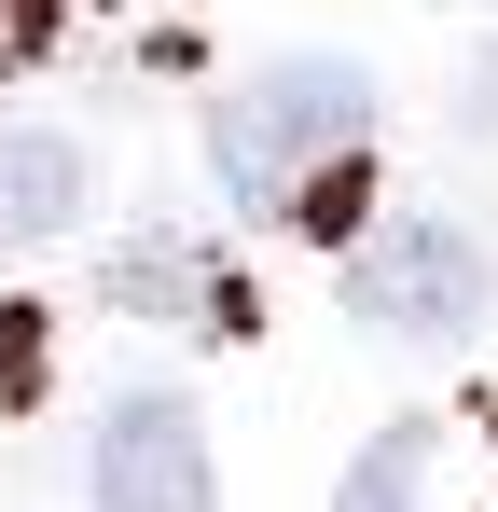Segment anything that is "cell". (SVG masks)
I'll list each match as a JSON object with an SVG mask.
<instances>
[{"instance_id": "obj_1", "label": "cell", "mask_w": 498, "mask_h": 512, "mask_svg": "<svg viewBox=\"0 0 498 512\" xmlns=\"http://www.w3.org/2000/svg\"><path fill=\"white\" fill-rule=\"evenodd\" d=\"M360 139H374V70L360 56H263V70H236V84L208 97V167L236 180L249 208H277V222Z\"/></svg>"}, {"instance_id": "obj_2", "label": "cell", "mask_w": 498, "mask_h": 512, "mask_svg": "<svg viewBox=\"0 0 498 512\" xmlns=\"http://www.w3.org/2000/svg\"><path fill=\"white\" fill-rule=\"evenodd\" d=\"M485 236H457V222H374L360 250H346V319L388 346H457L471 319H485Z\"/></svg>"}, {"instance_id": "obj_3", "label": "cell", "mask_w": 498, "mask_h": 512, "mask_svg": "<svg viewBox=\"0 0 498 512\" xmlns=\"http://www.w3.org/2000/svg\"><path fill=\"white\" fill-rule=\"evenodd\" d=\"M83 471H97V512H208L222 499L208 429H194V402H166V388H125L97 416V443H83Z\"/></svg>"}, {"instance_id": "obj_4", "label": "cell", "mask_w": 498, "mask_h": 512, "mask_svg": "<svg viewBox=\"0 0 498 512\" xmlns=\"http://www.w3.org/2000/svg\"><path fill=\"white\" fill-rule=\"evenodd\" d=\"M111 291L139 305V319H194V333H249V291L222 263L194 250V236H139V250H111Z\"/></svg>"}, {"instance_id": "obj_5", "label": "cell", "mask_w": 498, "mask_h": 512, "mask_svg": "<svg viewBox=\"0 0 498 512\" xmlns=\"http://www.w3.org/2000/svg\"><path fill=\"white\" fill-rule=\"evenodd\" d=\"M83 222V153L56 125H0V250H42Z\"/></svg>"}, {"instance_id": "obj_6", "label": "cell", "mask_w": 498, "mask_h": 512, "mask_svg": "<svg viewBox=\"0 0 498 512\" xmlns=\"http://www.w3.org/2000/svg\"><path fill=\"white\" fill-rule=\"evenodd\" d=\"M429 443H443L429 416L374 429V443H360V471H346V499H332V512H429Z\"/></svg>"}, {"instance_id": "obj_7", "label": "cell", "mask_w": 498, "mask_h": 512, "mask_svg": "<svg viewBox=\"0 0 498 512\" xmlns=\"http://www.w3.org/2000/svg\"><path fill=\"white\" fill-rule=\"evenodd\" d=\"M360 208H374V180H360V153H346V167H319L305 194H291V222H305V236H346V250H360Z\"/></svg>"}, {"instance_id": "obj_8", "label": "cell", "mask_w": 498, "mask_h": 512, "mask_svg": "<svg viewBox=\"0 0 498 512\" xmlns=\"http://www.w3.org/2000/svg\"><path fill=\"white\" fill-rule=\"evenodd\" d=\"M42 388V305H0V402Z\"/></svg>"}, {"instance_id": "obj_9", "label": "cell", "mask_w": 498, "mask_h": 512, "mask_svg": "<svg viewBox=\"0 0 498 512\" xmlns=\"http://www.w3.org/2000/svg\"><path fill=\"white\" fill-rule=\"evenodd\" d=\"M42 42H56V0H0V70H28Z\"/></svg>"}, {"instance_id": "obj_10", "label": "cell", "mask_w": 498, "mask_h": 512, "mask_svg": "<svg viewBox=\"0 0 498 512\" xmlns=\"http://www.w3.org/2000/svg\"><path fill=\"white\" fill-rule=\"evenodd\" d=\"M457 125H471V139H498V56H471V84H457Z\"/></svg>"}, {"instance_id": "obj_11", "label": "cell", "mask_w": 498, "mask_h": 512, "mask_svg": "<svg viewBox=\"0 0 498 512\" xmlns=\"http://www.w3.org/2000/svg\"><path fill=\"white\" fill-rule=\"evenodd\" d=\"M485 14H498V0H485Z\"/></svg>"}]
</instances>
